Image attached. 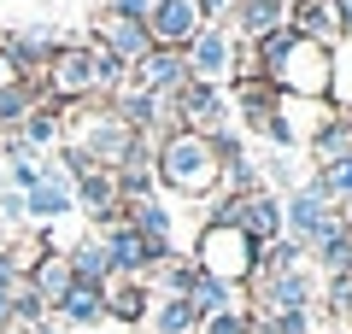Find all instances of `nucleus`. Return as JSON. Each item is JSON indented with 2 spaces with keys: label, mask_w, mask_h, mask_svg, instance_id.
Instances as JSON below:
<instances>
[{
  "label": "nucleus",
  "mask_w": 352,
  "mask_h": 334,
  "mask_svg": "<svg viewBox=\"0 0 352 334\" xmlns=\"http://www.w3.org/2000/svg\"><path fill=\"white\" fill-rule=\"evenodd\" d=\"M41 88L53 106H76V100H106L124 88V65L94 41H59L47 65H41Z\"/></svg>",
  "instance_id": "1"
},
{
  "label": "nucleus",
  "mask_w": 352,
  "mask_h": 334,
  "mask_svg": "<svg viewBox=\"0 0 352 334\" xmlns=\"http://www.w3.org/2000/svg\"><path fill=\"white\" fill-rule=\"evenodd\" d=\"M153 176H159V188H170V194H182V199H212L217 188H223V147L206 141V135L176 129V135H164L159 153H153Z\"/></svg>",
  "instance_id": "2"
},
{
  "label": "nucleus",
  "mask_w": 352,
  "mask_h": 334,
  "mask_svg": "<svg viewBox=\"0 0 352 334\" xmlns=\"http://www.w3.org/2000/svg\"><path fill=\"white\" fill-rule=\"evenodd\" d=\"M194 270L212 276V282H223V287H241L258 270V241H247L241 229H229V223H206L200 235H194Z\"/></svg>",
  "instance_id": "3"
},
{
  "label": "nucleus",
  "mask_w": 352,
  "mask_h": 334,
  "mask_svg": "<svg viewBox=\"0 0 352 334\" xmlns=\"http://www.w3.org/2000/svg\"><path fill=\"white\" fill-rule=\"evenodd\" d=\"M329 53L335 47H317V41L294 36V47L264 71V82L276 88V94H294V100H329V71H335Z\"/></svg>",
  "instance_id": "4"
},
{
  "label": "nucleus",
  "mask_w": 352,
  "mask_h": 334,
  "mask_svg": "<svg viewBox=\"0 0 352 334\" xmlns=\"http://www.w3.org/2000/svg\"><path fill=\"white\" fill-rule=\"evenodd\" d=\"M182 65H188V82H206V88H223L241 76V41L229 24H206L200 36L182 47Z\"/></svg>",
  "instance_id": "5"
},
{
  "label": "nucleus",
  "mask_w": 352,
  "mask_h": 334,
  "mask_svg": "<svg viewBox=\"0 0 352 334\" xmlns=\"http://www.w3.org/2000/svg\"><path fill=\"white\" fill-rule=\"evenodd\" d=\"M212 223L241 229V235L258 241V252H264L270 241H282V199L270 194V188H258V194H223L217 211H212Z\"/></svg>",
  "instance_id": "6"
},
{
  "label": "nucleus",
  "mask_w": 352,
  "mask_h": 334,
  "mask_svg": "<svg viewBox=\"0 0 352 334\" xmlns=\"http://www.w3.org/2000/svg\"><path fill=\"white\" fill-rule=\"evenodd\" d=\"M170 118H176V129L206 135V141L229 135V100H223V88H206V82H182L170 94Z\"/></svg>",
  "instance_id": "7"
},
{
  "label": "nucleus",
  "mask_w": 352,
  "mask_h": 334,
  "mask_svg": "<svg viewBox=\"0 0 352 334\" xmlns=\"http://www.w3.org/2000/svg\"><path fill=\"white\" fill-rule=\"evenodd\" d=\"M335 229H346V217H340L329 199H317L311 188L288 194V205H282V235H288V241H300V247H317V241H329Z\"/></svg>",
  "instance_id": "8"
},
{
  "label": "nucleus",
  "mask_w": 352,
  "mask_h": 334,
  "mask_svg": "<svg viewBox=\"0 0 352 334\" xmlns=\"http://www.w3.org/2000/svg\"><path fill=\"white\" fill-rule=\"evenodd\" d=\"M335 118L329 100H294V94H276V118H270V141L276 147H311L323 135V124Z\"/></svg>",
  "instance_id": "9"
},
{
  "label": "nucleus",
  "mask_w": 352,
  "mask_h": 334,
  "mask_svg": "<svg viewBox=\"0 0 352 334\" xmlns=\"http://www.w3.org/2000/svg\"><path fill=\"white\" fill-rule=\"evenodd\" d=\"M76 199H71V176H65L59 159H41V182L24 188V223H59L71 217Z\"/></svg>",
  "instance_id": "10"
},
{
  "label": "nucleus",
  "mask_w": 352,
  "mask_h": 334,
  "mask_svg": "<svg viewBox=\"0 0 352 334\" xmlns=\"http://www.w3.org/2000/svg\"><path fill=\"white\" fill-rule=\"evenodd\" d=\"M200 30H206V18H200V6H194V0H153V12H147L153 47H176V53H182Z\"/></svg>",
  "instance_id": "11"
},
{
  "label": "nucleus",
  "mask_w": 352,
  "mask_h": 334,
  "mask_svg": "<svg viewBox=\"0 0 352 334\" xmlns=\"http://www.w3.org/2000/svg\"><path fill=\"white\" fill-rule=\"evenodd\" d=\"M88 41H94V47H106L118 65H124V71L141 59V53H153L147 24H135V18H118V12H106V6L94 12V36H88Z\"/></svg>",
  "instance_id": "12"
},
{
  "label": "nucleus",
  "mask_w": 352,
  "mask_h": 334,
  "mask_svg": "<svg viewBox=\"0 0 352 334\" xmlns=\"http://www.w3.org/2000/svg\"><path fill=\"white\" fill-rule=\"evenodd\" d=\"M124 82L129 88H141V94H176V88L188 82V65H182V53L176 47H153V53H141L135 65L124 71Z\"/></svg>",
  "instance_id": "13"
},
{
  "label": "nucleus",
  "mask_w": 352,
  "mask_h": 334,
  "mask_svg": "<svg viewBox=\"0 0 352 334\" xmlns=\"http://www.w3.org/2000/svg\"><path fill=\"white\" fill-rule=\"evenodd\" d=\"M252 299H258V311H311V276L305 270H276V276L252 270Z\"/></svg>",
  "instance_id": "14"
},
{
  "label": "nucleus",
  "mask_w": 352,
  "mask_h": 334,
  "mask_svg": "<svg viewBox=\"0 0 352 334\" xmlns=\"http://www.w3.org/2000/svg\"><path fill=\"white\" fill-rule=\"evenodd\" d=\"M71 199H76V211H88V217H94V229H106V223L124 217V199H118V176H112V170L76 176V182H71Z\"/></svg>",
  "instance_id": "15"
},
{
  "label": "nucleus",
  "mask_w": 352,
  "mask_h": 334,
  "mask_svg": "<svg viewBox=\"0 0 352 334\" xmlns=\"http://www.w3.org/2000/svg\"><path fill=\"white\" fill-rule=\"evenodd\" d=\"M59 41L65 36H53L47 24H18V30H0V47L12 53V65H18V76H30V71H41V65L59 53Z\"/></svg>",
  "instance_id": "16"
},
{
  "label": "nucleus",
  "mask_w": 352,
  "mask_h": 334,
  "mask_svg": "<svg viewBox=\"0 0 352 334\" xmlns=\"http://www.w3.org/2000/svg\"><path fill=\"white\" fill-rule=\"evenodd\" d=\"M100 305H106V322H124V329H135V322H147L153 287L135 282V276H112V282L100 287Z\"/></svg>",
  "instance_id": "17"
},
{
  "label": "nucleus",
  "mask_w": 352,
  "mask_h": 334,
  "mask_svg": "<svg viewBox=\"0 0 352 334\" xmlns=\"http://www.w3.org/2000/svg\"><path fill=\"white\" fill-rule=\"evenodd\" d=\"M65 264H71V276H76V282H88V287H106V282H112V258H106V241L100 235H76L71 247H65Z\"/></svg>",
  "instance_id": "18"
},
{
  "label": "nucleus",
  "mask_w": 352,
  "mask_h": 334,
  "mask_svg": "<svg viewBox=\"0 0 352 334\" xmlns=\"http://www.w3.org/2000/svg\"><path fill=\"white\" fill-rule=\"evenodd\" d=\"M24 282H30V293H36L41 305L53 311L65 293H71V282H76V276H71V264H65V252H41V258H36V270H30Z\"/></svg>",
  "instance_id": "19"
},
{
  "label": "nucleus",
  "mask_w": 352,
  "mask_h": 334,
  "mask_svg": "<svg viewBox=\"0 0 352 334\" xmlns=\"http://www.w3.org/2000/svg\"><path fill=\"white\" fill-rule=\"evenodd\" d=\"M147 334H200V311L176 293H153L147 305Z\"/></svg>",
  "instance_id": "20"
},
{
  "label": "nucleus",
  "mask_w": 352,
  "mask_h": 334,
  "mask_svg": "<svg viewBox=\"0 0 352 334\" xmlns=\"http://www.w3.org/2000/svg\"><path fill=\"white\" fill-rule=\"evenodd\" d=\"M12 135L24 141V153H36V159H41L47 147H65V129H59V106H53V100H41V106L30 111V118H24V124L12 129Z\"/></svg>",
  "instance_id": "21"
},
{
  "label": "nucleus",
  "mask_w": 352,
  "mask_h": 334,
  "mask_svg": "<svg viewBox=\"0 0 352 334\" xmlns=\"http://www.w3.org/2000/svg\"><path fill=\"white\" fill-rule=\"evenodd\" d=\"M53 317L65 322V329H94V322H106V305H100V287L88 282H71V293L53 305Z\"/></svg>",
  "instance_id": "22"
},
{
  "label": "nucleus",
  "mask_w": 352,
  "mask_h": 334,
  "mask_svg": "<svg viewBox=\"0 0 352 334\" xmlns=\"http://www.w3.org/2000/svg\"><path fill=\"white\" fill-rule=\"evenodd\" d=\"M311 194H317V199H329V205H340V199H352V147H346V153H335V159H323V164H317V176H311Z\"/></svg>",
  "instance_id": "23"
},
{
  "label": "nucleus",
  "mask_w": 352,
  "mask_h": 334,
  "mask_svg": "<svg viewBox=\"0 0 352 334\" xmlns=\"http://www.w3.org/2000/svg\"><path fill=\"white\" fill-rule=\"evenodd\" d=\"M188 305L200 311V322H206V317H217V311H229V305H235V287L212 282V276H194V287H188Z\"/></svg>",
  "instance_id": "24"
},
{
  "label": "nucleus",
  "mask_w": 352,
  "mask_h": 334,
  "mask_svg": "<svg viewBox=\"0 0 352 334\" xmlns=\"http://www.w3.org/2000/svg\"><path fill=\"white\" fill-rule=\"evenodd\" d=\"M335 71H329V100L335 106H352V36H340V47L329 53Z\"/></svg>",
  "instance_id": "25"
},
{
  "label": "nucleus",
  "mask_w": 352,
  "mask_h": 334,
  "mask_svg": "<svg viewBox=\"0 0 352 334\" xmlns=\"http://www.w3.org/2000/svg\"><path fill=\"white\" fill-rule=\"evenodd\" d=\"M346 147H352V118H329V124H323V135L311 141L317 164H323V159H335V153H346Z\"/></svg>",
  "instance_id": "26"
},
{
  "label": "nucleus",
  "mask_w": 352,
  "mask_h": 334,
  "mask_svg": "<svg viewBox=\"0 0 352 334\" xmlns=\"http://www.w3.org/2000/svg\"><path fill=\"white\" fill-rule=\"evenodd\" d=\"M200 334H252V311L229 305V311H217V317H206Z\"/></svg>",
  "instance_id": "27"
},
{
  "label": "nucleus",
  "mask_w": 352,
  "mask_h": 334,
  "mask_svg": "<svg viewBox=\"0 0 352 334\" xmlns=\"http://www.w3.org/2000/svg\"><path fill=\"white\" fill-rule=\"evenodd\" d=\"M106 12H118V18H135V24H147L153 0H106Z\"/></svg>",
  "instance_id": "28"
},
{
  "label": "nucleus",
  "mask_w": 352,
  "mask_h": 334,
  "mask_svg": "<svg viewBox=\"0 0 352 334\" xmlns=\"http://www.w3.org/2000/svg\"><path fill=\"white\" fill-rule=\"evenodd\" d=\"M194 6H200V18H206V24H217V18H229V12H235V0H194Z\"/></svg>",
  "instance_id": "29"
},
{
  "label": "nucleus",
  "mask_w": 352,
  "mask_h": 334,
  "mask_svg": "<svg viewBox=\"0 0 352 334\" xmlns=\"http://www.w3.org/2000/svg\"><path fill=\"white\" fill-rule=\"evenodd\" d=\"M24 276H18V264H12V252H0V287H18Z\"/></svg>",
  "instance_id": "30"
},
{
  "label": "nucleus",
  "mask_w": 352,
  "mask_h": 334,
  "mask_svg": "<svg viewBox=\"0 0 352 334\" xmlns=\"http://www.w3.org/2000/svg\"><path fill=\"white\" fill-rule=\"evenodd\" d=\"M12 82H18V65H12V53L0 47V88H12Z\"/></svg>",
  "instance_id": "31"
},
{
  "label": "nucleus",
  "mask_w": 352,
  "mask_h": 334,
  "mask_svg": "<svg viewBox=\"0 0 352 334\" xmlns=\"http://www.w3.org/2000/svg\"><path fill=\"white\" fill-rule=\"evenodd\" d=\"M12 329V287H0V334Z\"/></svg>",
  "instance_id": "32"
},
{
  "label": "nucleus",
  "mask_w": 352,
  "mask_h": 334,
  "mask_svg": "<svg viewBox=\"0 0 352 334\" xmlns=\"http://www.w3.org/2000/svg\"><path fill=\"white\" fill-rule=\"evenodd\" d=\"M6 334H24V329H6Z\"/></svg>",
  "instance_id": "33"
}]
</instances>
